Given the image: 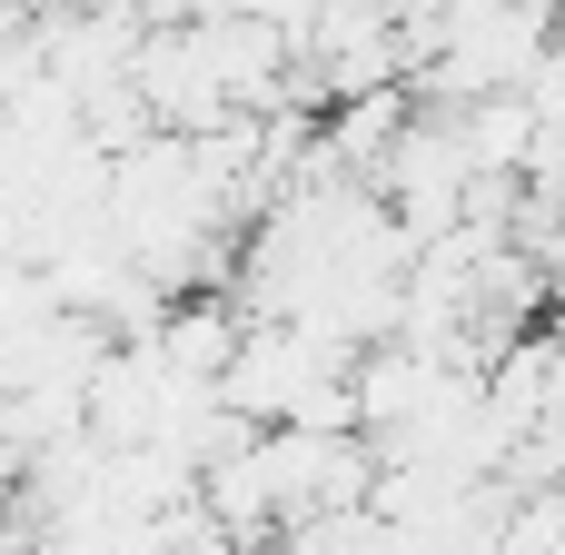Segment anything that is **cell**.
Returning <instances> with one entry per match:
<instances>
[{"instance_id": "1", "label": "cell", "mask_w": 565, "mask_h": 555, "mask_svg": "<svg viewBox=\"0 0 565 555\" xmlns=\"http://www.w3.org/2000/svg\"><path fill=\"white\" fill-rule=\"evenodd\" d=\"M248 555H377V516H367V506H338V516H288V526H268Z\"/></svg>"}]
</instances>
